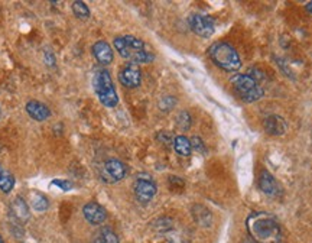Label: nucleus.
<instances>
[{
  "instance_id": "nucleus-1",
  "label": "nucleus",
  "mask_w": 312,
  "mask_h": 243,
  "mask_svg": "<svg viewBox=\"0 0 312 243\" xmlns=\"http://www.w3.org/2000/svg\"><path fill=\"white\" fill-rule=\"evenodd\" d=\"M247 230L256 243H279L280 226L270 213H251L247 217Z\"/></svg>"
},
{
  "instance_id": "nucleus-2",
  "label": "nucleus",
  "mask_w": 312,
  "mask_h": 243,
  "mask_svg": "<svg viewBox=\"0 0 312 243\" xmlns=\"http://www.w3.org/2000/svg\"><path fill=\"white\" fill-rule=\"evenodd\" d=\"M115 48L122 58L130 61L131 64H146L153 61V54L148 51L145 42L131 35L119 36L115 39Z\"/></svg>"
},
{
  "instance_id": "nucleus-3",
  "label": "nucleus",
  "mask_w": 312,
  "mask_h": 243,
  "mask_svg": "<svg viewBox=\"0 0 312 243\" xmlns=\"http://www.w3.org/2000/svg\"><path fill=\"white\" fill-rule=\"evenodd\" d=\"M208 55L214 64L224 71L233 72L242 67L239 54L227 42H214L208 48Z\"/></svg>"
},
{
  "instance_id": "nucleus-4",
  "label": "nucleus",
  "mask_w": 312,
  "mask_h": 243,
  "mask_svg": "<svg viewBox=\"0 0 312 243\" xmlns=\"http://www.w3.org/2000/svg\"><path fill=\"white\" fill-rule=\"evenodd\" d=\"M231 86L245 103H253L263 97V88L249 74H236L231 77Z\"/></svg>"
},
{
  "instance_id": "nucleus-5",
  "label": "nucleus",
  "mask_w": 312,
  "mask_h": 243,
  "mask_svg": "<svg viewBox=\"0 0 312 243\" xmlns=\"http://www.w3.org/2000/svg\"><path fill=\"white\" fill-rule=\"evenodd\" d=\"M93 87L99 97L100 103L106 107H115L119 103V96L116 93L113 80L110 77V72L107 69H99L94 74L93 78Z\"/></svg>"
},
{
  "instance_id": "nucleus-6",
  "label": "nucleus",
  "mask_w": 312,
  "mask_h": 243,
  "mask_svg": "<svg viewBox=\"0 0 312 243\" xmlns=\"http://www.w3.org/2000/svg\"><path fill=\"white\" fill-rule=\"evenodd\" d=\"M133 191H134V195L136 198L140 201V203H149L155 195H156V191H158V187L155 184V181L149 177V175H139L137 180L134 181V185H133Z\"/></svg>"
},
{
  "instance_id": "nucleus-7",
  "label": "nucleus",
  "mask_w": 312,
  "mask_h": 243,
  "mask_svg": "<svg viewBox=\"0 0 312 243\" xmlns=\"http://www.w3.org/2000/svg\"><path fill=\"white\" fill-rule=\"evenodd\" d=\"M127 175V167L119 159H109L101 168V178L106 182H119Z\"/></svg>"
},
{
  "instance_id": "nucleus-8",
  "label": "nucleus",
  "mask_w": 312,
  "mask_h": 243,
  "mask_svg": "<svg viewBox=\"0 0 312 243\" xmlns=\"http://www.w3.org/2000/svg\"><path fill=\"white\" fill-rule=\"evenodd\" d=\"M188 23L189 28L192 29L194 34H197L198 36L202 38H210L214 34V20L207 15L202 13H192L191 16L188 17Z\"/></svg>"
},
{
  "instance_id": "nucleus-9",
  "label": "nucleus",
  "mask_w": 312,
  "mask_h": 243,
  "mask_svg": "<svg viewBox=\"0 0 312 243\" xmlns=\"http://www.w3.org/2000/svg\"><path fill=\"white\" fill-rule=\"evenodd\" d=\"M119 81L127 88H136L142 83V71L137 64H127L126 67L120 69Z\"/></svg>"
},
{
  "instance_id": "nucleus-10",
  "label": "nucleus",
  "mask_w": 312,
  "mask_h": 243,
  "mask_svg": "<svg viewBox=\"0 0 312 243\" xmlns=\"http://www.w3.org/2000/svg\"><path fill=\"white\" fill-rule=\"evenodd\" d=\"M82 214H84V219L93 226H99L101 223L106 222L107 219V211L106 208L101 207L100 204L91 201V203H87L84 207H82Z\"/></svg>"
},
{
  "instance_id": "nucleus-11",
  "label": "nucleus",
  "mask_w": 312,
  "mask_h": 243,
  "mask_svg": "<svg viewBox=\"0 0 312 243\" xmlns=\"http://www.w3.org/2000/svg\"><path fill=\"white\" fill-rule=\"evenodd\" d=\"M259 188L263 191V194L269 197H276L279 194V185L275 177L266 170H263L262 173L259 174Z\"/></svg>"
},
{
  "instance_id": "nucleus-12",
  "label": "nucleus",
  "mask_w": 312,
  "mask_h": 243,
  "mask_svg": "<svg viewBox=\"0 0 312 243\" xmlns=\"http://www.w3.org/2000/svg\"><path fill=\"white\" fill-rule=\"evenodd\" d=\"M26 113L36 122H45L51 116L50 107L38 100H31L26 103Z\"/></svg>"
},
{
  "instance_id": "nucleus-13",
  "label": "nucleus",
  "mask_w": 312,
  "mask_h": 243,
  "mask_svg": "<svg viewBox=\"0 0 312 243\" xmlns=\"http://www.w3.org/2000/svg\"><path fill=\"white\" fill-rule=\"evenodd\" d=\"M93 54H94L96 60L99 61L100 64H104V65L112 64L113 62V58H115V54H113L112 47L106 41H97L93 45Z\"/></svg>"
},
{
  "instance_id": "nucleus-14",
  "label": "nucleus",
  "mask_w": 312,
  "mask_h": 243,
  "mask_svg": "<svg viewBox=\"0 0 312 243\" xmlns=\"http://www.w3.org/2000/svg\"><path fill=\"white\" fill-rule=\"evenodd\" d=\"M10 213L13 214V217L17 222H28L31 217V211H29V206L25 203V200L22 197H16L12 204H10Z\"/></svg>"
},
{
  "instance_id": "nucleus-15",
  "label": "nucleus",
  "mask_w": 312,
  "mask_h": 243,
  "mask_svg": "<svg viewBox=\"0 0 312 243\" xmlns=\"http://www.w3.org/2000/svg\"><path fill=\"white\" fill-rule=\"evenodd\" d=\"M264 130L269 133V135H273V136H279V135H283L286 132V122L283 121L279 116H269L266 121H264Z\"/></svg>"
},
{
  "instance_id": "nucleus-16",
  "label": "nucleus",
  "mask_w": 312,
  "mask_h": 243,
  "mask_svg": "<svg viewBox=\"0 0 312 243\" xmlns=\"http://www.w3.org/2000/svg\"><path fill=\"white\" fill-rule=\"evenodd\" d=\"M174 149L177 151V154L181 156H189L192 152V145L191 140L185 136H177L174 139Z\"/></svg>"
},
{
  "instance_id": "nucleus-17",
  "label": "nucleus",
  "mask_w": 312,
  "mask_h": 243,
  "mask_svg": "<svg viewBox=\"0 0 312 243\" xmlns=\"http://www.w3.org/2000/svg\"><path fill=\"white\" fill-rule=\"evenodd\" d=\"M13 187H15V177L7 170L0 167V190L7 194L13 190Z\"/></svg>"
},
{
  "instance_id": "nucleus-18",
  "label": "nucleus",
  "mask_w": 312,
  "mask_h": 243,
  "mask_svg": "<svg viewBox=\"0 0 312 243\" xmlns=\"http://www.w3.org/2000/svg\"><path fill=\"white\" fill-rule=\"evenodd\" d=\"M93 243H119V238L115 232L109 227H103L94 238Z\"/></svg>"
},
{
  "instance_id": "nucleus-19",
  "label": "nucleus",
  "mask_w": 312,
  "mask_h": 243,
  "mask_svg": "<svg viewBox=\"0 0 312 243\" xmlns=\"http://www.w3.org/2000/svg\"><path fill=\"white\" fill-rule=\"evenodd\" d=\"M192 214L201 226H208L211 223V213L202 206H195L192 208Z\"/></svg>"
},
{
  "instance_id": "nucleus-20",
  "label": "nucleus",
  "mask_w": 312,
  "mask_h": 243,
  "mask_svg": "<svg viewBox=\"0 0 312 243\" xmlns=\"http://www.w3.org/2000/svg\"><path fill=\"white\" fill-rule=\"evenodd\" d=\"M32 207L36 210V211H45L50 207V200L44 195V194H33L32 197Z\"/></svg>"
},
{
  "instance_id": "nucleus-21",
  "label": "nucleus",
  "mask_w": 312,
  "mask_h": 243,
  "mask_svg": "<svg viewBox=\"0 0 312 243\" xmlns=\"http://www.w3.org/2000/svg\"><path fill=\"white\" fill-rule=\"evenodd\" d=\"M72 12L81 20H87L90 17V9L84 1H74L72 3Z\"/></svg>"
},
{
  "instance_id": "nucleus-22",
  "label": "nucleus",
  "mask_w": 312,
  "mask_h": 243,
  "mask_svg": "<svg viewBox=\"0 0 312 243\" xmlns=\"http://www.w3.org/2000/svg\"><path fill=\"white\" fill-rule=\"evenodd\" d=\"M177 124H178V127L182 129V130H188L189 127H191V124H192V119H191V115L188 113V112H181L178 116H177Z\"/></svg>"
},
{
  "instance_id": "nucleus-23",
  "label": "nucleus",
  "mask_w": 312,
  "mask_h": 243,
  "mask_svg": "<svg viewBox=\"0 0 312 243\" xmlns=\"http://www.w3.org/2000/svg\"><path fill=\"white\" fill-rule=\"evenodd\" d=\"M52 185H57V187L62 188V191H69L74 187L72 182H69V181H66V180H54V181H52Z\"/></svg>"
},
{
  "instance_id": "nucleus-24",
  "label": "nucleus",
  "mask_w": 312,
  "mask_h": 243,
  "mask_svg": "<svg viewBox=\"0 0 312 243\" xmlns=\"http://www.w3.org/2000/svg\"><path fill=\"white\" fill-rule=\"evenodd\" d=\"M44 60H45V62H47L48 67H55V64H57L55 55L52 54V51L45 52V54H44Z\"/></svg>"
},
{
  "instance_id": "nucleus-25",
  "label": "nucleus",
  "mask_w": 312,
  "mask_h": 243,
  "mask_svg": "<svg viewBox=\"0 0 312 243\" xmlns=\"http://www.w3.org/2000/svg\"><path fill=\"white\" fill-rule=\"evenodd\" d=\"M191 145H192L194 149H197L199 152H204V143H202V140L199 138H197V136L191 139Z\"/></svg>"
},
{
  "instance_id": "nucleus-26",
  "label": "nucleus",
  "mask_w": 312,
  "mask_h": 243,
  "mask_svg": "<svg viewBox=\"0 0 312 243\" xmlns=\"http://www.w3.org/2000/svg\"><path fill=\"white\" fill-rule=\"evenodd\" d=\"M158 139L161 140V142H164V143H171V140H172V136L168 133V132H161L159 135H158Z\"/></svg>"
},
{
  "instance_id": "nucleus-27",
  "label": "nucleus",
  "mask_w": 312,
  "mask_h": 243,
  "mask_svg": "<svg viewBox=\"0 0 312 243\" xmlns=\"http://www.w3.org/2000/svg\"><path fill=\"white\" fill-rule=\"evenodd\" d=\"M307 10L310 12L312 15V1H310V3H307Z\"/></svg>"
},
{
  "instance_id": "nucleus-28",
  "label": "nucleus",
  "mask_w": 312,
  "mask_h": 243,
  "mask_svg": "<svg viewBox=\"0 0 312 243\" xmlns=\"http://www.w3.org/2000/svg\"><path fill=\"white\" fill-rule=\"evenodd\" d=\"M0 243H4V241H3V238H1V235H0Z\"/></svg>"
},
{
  "instance_id": "nucleus-29",
  "label": "nucleus",
  "mask_w": 312,
  "mask_h": 243,
  "mask_svg": "<svg viewBox=\"0 0 312 243\" xmlns=\"http://www.w3.org/2000/svg\"><path fill=\"white\" fill-rule=\"evenodd\" d=\"M246 243H256V242H246Z\"/></svg>"
},
{
  "instance_id": "nucleus-30",
  "label": "nucleus",
  "mask_w": 312,
  "mask_h": 243,
  "mask_svg": "<svg viewBox=\"0 0 312 243\" xmlns=\"http://www.w3.org/2000/svg\"><path fill=\"white\" fill-rule=\"evenodd\" d=\"M279 243H282V242H279Z\"/></svg>"
}]
</instances>
